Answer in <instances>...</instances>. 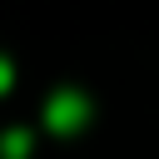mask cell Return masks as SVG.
Masks as SVG:
<instances>
[{
	"label": "cell",
	"instance_id": "obj_1",
	"mask_svg": "<svg viewBox=\"0 0 159 159\" xmlns=\"http://www.w3.org/2000/svg\"><path fill=\"white\" fill-rule=\"evenodd\" d=\"M80 119H84V99H80V94H60V99L50 104V124H55V129H75Z\"/></svg>",
	"mask_w": 159,
	"mask_h": 159
},
{
	"label": "cell",
	"instance_id": "obj_3",
	"mask_svg": "<svg viewBox=\"0 0 159 159\" xmlns=\"http://www.w3.org/2000/svg\"><path fill=\"white\" fill-rule=\"evenodd\" d=\"M5 84H10V65L0 60V89H5Z\"/></svg>",
	"mask_w": 159,
	"mask_h": 159
},
{
	"label": "cell",
	"instance_id": "obj_2",
	"mask_svg": "<svg viewBox=\"0 0 159 159\" xmlns=\"http://www.w3.org/2000/svg\"><path fill=\"white\" fill-rule=\"evenodd\" d=\"M5 154H10V159L25 154V134H5Z\"/></svg>",
	"mask_w": 159,
	"mask_h": 159
}]
</instances>
